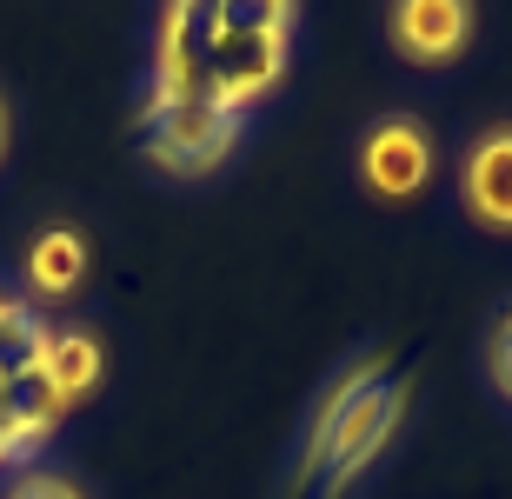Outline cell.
<instances>
[{"label":"cell","mask_w":512,"mask_h":499,"mask_svg":"<svg viewBox=\"0 0 512 499\" xmlns=\"http://www.w3.org/2000/svg\"><path fill=\"white\" fill-rule=\"evenodd\" d=\"M293 7L280 0H193L167 7L160 54H153V94L173 100H213V107H253L286 67Z\"/></svg>","instance_id":"1"},{"label":"cell","mask_w":512,"mask_h":499,"mask_svg":"<svg viewBox=\"0 0 512 499\" xmlns=\"http://www.w3.org/2000/svg\"><path fill=\"white\" fill-rule=\"evenodd\" d=\"M399 406H406V386L386 373V366H366L326 400L320 433H313V466H326L333 480H353L373 453L386 446V433L399 426Z\"/></svg>","instance_id":"2"},{"label":"cell","mask_w":512,"mask_h":499,"mask_svg":"<svg viewBox=\"0 0 512 499\" xmlns=\"http://www.w3.org/2000/svg\"><path fill=\"white\" fill-rule=\"evenodd\" d=\"M140 140H147V160H153L160 173L200 180V173H213L220 160L233 154V140H240V114H233V107H213V100L147 94Z\"/></svg>","instance_id":"3"},{"label":"cell","mask_w":512,"mask_h":499,"mask_svg":"<svg viewBox=\"0 0 512 499\" xmlns=\"http://www.w3.org/2000/svg\"><path fill=\"white\" fill-rule=\"evenodd\" d=\"M360 173H366V187L386 193V200H413V193L433 180V134L406 114L380 120L360 147Z\"/></svg>","instance_id":"4"},{"label":"cell","mask_w":512,"mask_h":499,"mask_svg":"<svg viewBox=\"0 0 512 499\" xmlns=\"http://www.w3.org/2000/svg\"><path fill=\"white\" fill-rule=\"evenodd\" d=\"M386 34H393L399 60L446 67V60H459L466 40H473V7H466V0H406V7L386 14Z\"/></svg>","instance_id":"5"},{"label":"cell","mask_w":512,"mask_h":499,"mask_svg":"<svg viewBox=\"0 0 512 499\" xmlns=\"http://www.w3.org/2000/svg\"><path fill=\"white\" fill-rule=\"evenodd\" d=\"M459 193H466L479 227L512 233V127H493L473 140V154L459 167Z\"/></svg>","instance_id":"6"},{"label":"cell","mask_w":512,"mask_h":499,"mask_svg":"<svg viewBox=\"0 0 512 499\" xmlns=\"http://www.w3.org/2000/svg\"><path fill=\"white\" fill-rule=\"evenodd\" d=\"M60 413H67V400L54 393V380H47L40 366L14 373V380H0V426H7V446H14V460L27 453V446H40L47 433H54Z\"/></svg>","instance_id":"7"},{"label":"cell","mask_w":512,"mask_h":499,"mask_svg":"<svg viewBox=\"0 0 512 499\" xmlns=\"http://www.w3.org/2000/svg\"><path fill=\"white\" fill-rule=\"evenodd\" d=\"M80 273H87V240L67 233V227L40 233L34 253H27V287H34V293H54V300H60V293L80 287Z\"/></svg>","instance_id":"8"},{"label":"cell","mask_w":512,"mask_h":499,"mask_svg":"<svg viewBox=\"0 0 512 499\" xmlns=\"http://www.w3.org/2000/svg\"><path fill=\"white\" fill-rule=\"evenodd\" d=\"M40 373L54 380L60 400L74 406L80 393L100 380V346L87 340V333H47V346H40Z\"/></svg>","instance_id":"9"},{"label":"cell","mask_w":512,"mask_h":499,"mask_svg":"<svg viewBox=\"0 0 512 499\" xmlns=\"http://www.w3.org/2000/svg\"><path fill=\"white\" fill-rule=\"evenodd\" d=\"M40 346H47L40 320L20 307V300H7V293H0V380H14V373L40 366Z\"/></svg>","instance_id":"10"},{"label":"cell","mask_w":512,"mask_h":499,"mask_svg":"<svg viewBox=\"0 0 512 499\" xmlns=\"http://www.w3.org/2000/svg\"><path fill=\"white\" fill-rule=\"evenodd\" d=\"M7 499H80V493L67 480H54V473H27V480H20Z\"/></svg>","instance_id":"11"},{"label":"cell","mask_w":512,"mask_h":499,"mask_svg":"<svg viewBox=\"0 0 512 499\" xmlns=\"http://www.w3.org/2000/svg\"><path fill=\"white\" fill-rule=\"evenodd\" d=\"M493 373H499V386L512 393V320L499 327V340H493Z\"/></svg>","instance_id":"12"},{"label":"cell","mask_w":512,"mask_h":499,"mask_svg":"<svg viewBox=\"0 0 512 499\" xmlns=\"http://www.w3.org/2000/svg\"><path fill=\"white\" fill-rule=\"evenodd\" d=\"M0 460H14V446H7V426H0Z\"/></svg>","instance_id":"13"},{"label":"cell","mask_w":512,"mask_h":499,"mask_svg":"<svg viewBox=\"0 0 512 499\" xmlns=\"http://www.w3.org/2000/svg\"><path fill=\"white\" fill-rule=\"evenodd\" d=\"M0 154H7V107H0Z\"/></svg>","instance_id":"14"}]
</instances>
